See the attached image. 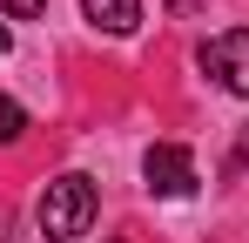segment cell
<instances>
[{
	"instance_id": "obj_1",
	"label": "cell",
	"mask_w": 249,
	"mask_h": 243,
	"mask_svg": "<svg viewBox=\"0 0 249 243\" xmlns=\"http://www.w3.org/2000/svg\"><path fill=\"white\" fill-rule=\"evenodd\" d=\"M94 209H101V196H94V182H88L81 169H68V176H54L41 189V209H34V223H41L47 243H81L88 223H94Z\"/></svg>"
},
{
	"instance_id": "obj_2",
	"label": "cell",
	"mask_w": 249,
	"mask_h": 243,
	"mask_svg": "<svg viewBox=\"0 0 249 243\" xmlns=\"http://www.w3.org/2000/svg\"><path fill=\"white\" fill-rule=\"evenodd\" d=\"M202 75L229 95H249V27H222L215 40H202Z\"/></svg>"
},
{
	"instance_id": "obj_3",
	"label": "cell",
	"mask_w": 249,
	"mask_h": 243,
	"mask_svg": "<svg viewBox=\"0 0 249 243\" xmlns=\"http://www.w3.org/2000/svg\"><path fill=\"white\" fill-rule=\"evenodd\" d=\"M142 182H148V196H189L196 189V156L182 142H155L142 156Z\"/></svg>"
},
{
	"instance_id": "obj_4",
	"label": "cell",
	"mask_w": 249,
	"mask_h": 243,
	"mask_svg": "<svg viewBox=\"0 0 249 243\" xmlns=\"http://www.w3.org/2000/svg\"><path fill=\"white\" fill-rule=\"evenodd\" d=\"M81 14L101 34H135L142 27V0H81Z\"/></svg>"
},
{
	"instance_id": "obj_5",
	"label": "cell",
	"mask_w": 249,
	"mask_h": 243,
	"mask_svg": "<svg viewBox=\"0 0 249 243\" xmlns=\"http://www.w3.org/2000/svg\"><path fill=\"white\" fill-rule=\"evenodd\" d=\"M20 135H27V108L14 95H0V142H20Z\"/></svg>"
},
{
	"instance_id": "obj_6",
	"label": "cell",
	"mask_w": 249,
	"mask_h": 243,
	"mask_svg": "<svg viewBox=\"0 0 249 243\" xmlns=\"http://www.w3.org/2000/svg\"><path fill=\"white\" fill-rule=\"evenodd\" d=\"M0 14L7 20H34V14H47V0H0Z\"/></svg>"
},
{
	"instance_id": "obj_7",
	"label": "cell",
	"mask_w": 249,
	"mask_h": 243,
	"mask_svg": "<svg viewBox=\"0 0 249 243\" xmlns=\"http://www.w3.org/2000/svg\"><path fill=\"white\" fill-rule=\"evenodd\" d=\"M236 162H243V169H249V128H243V142H236Z\"/></svg>"
},
{
	"instance_id": "obj_8",
	"label": "cell",
	"mask_w": 249,
	"mask_h": 243,
	"mask_svg": "<svg viewBox=\"0 0 249 243\" xmlns=\"http://www.w3.org/2000/svg\"><path fill=\"white\" fill-rule=\"evenodd\" d=\"M7 40H14V34H7V20H0V54H7Z\"/></svg>"
}]
</instances>
